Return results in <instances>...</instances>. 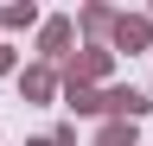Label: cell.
Here are the masks:
<instances>
[{
  "mask_svg": "<svg viewBox=\"0 0 153 146\" xmlns=\"http://www.w3.org/2000/svg\"><path fill=\"white\" fill-rule=\"evenodd\" d=\"M96 108H102V114H147V95L140 89H108V95H96Z\"/></svg>",
  "mask_w": 153,
  "mask_h": 146,
  "instance_id": "6da1fadb",
  "label": "cell"
},
{
  "mask_svg": "<svg viewBox=\"0 0 153 146\" xmlns=\"http://www.w3.org/2000/svg\"><path fill=\"white\" fill-rule=\"evenodd\" d=\"M115 45H147V19H121V26H115Z\"/></svg>",
  "mask_w": 153,
  "mask_h": 146,
  "instance_id": "7a4b0ae2",
  "label": "cell"
},
{
  "mask_svg": "<svg viewBox=\"0 0 153 146\" xmlns=\"http://www.w3.org/2000/svg\"><path fill=\"white\" fill-rule=\"evenodd\" d=\"M64 45H70V26L51 19V26H45V51H64Z\"/></svg>",
  "mask_w": 153,
  "mask_h": 146,
  "instance_id": "3957f363",
  "label": "cell"
},
{
  "mask_svg": "<svg viewBox=\"0 0 153 146\" xmlns=\"http://www.w3.org/2000/svg\"><path fill=\"white\" fill-rule=\"evenodd\" d=\"M7 64H13V57H7V45H0V70H7Z\"/></svg>",
  "mask_w": 153,
  "mask_h": 146,
  "instance_id": "277c9868",
  "label": "cell"
}]
</instances>
